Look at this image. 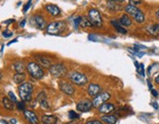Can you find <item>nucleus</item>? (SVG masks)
I'll list each match as a JSON object with an SVG mask.
<instances>
[{
	"mask_svg": "<svg viewBox=\"0 0 159 124\" xmlns=\"http://www.w3.org/2000/svg\"><path fill=\"white\" fill-rule=\"evenodd\" d=\"M3 36L6 37V38H8V37H11L13 35V32L9 31V30H6V31H3Z\"/></svg>",
	"mask_w": 159,
	"mask_h": 124,
	"instance_id": "473e14b6",
	"label": "nucleus"
},
{
	"mask_svg": "<svg viewBox=\"0 0 159 124\" xmlns=\"http://www.w3.org/2000/svg\"><path fill=\"white\" fill-rule=\"evenodd\" d=\"M140 71H139V72L142 74V76H144V67H143V64L140 65Z\"/></svg>",
	"mask_w": 159,
	"mask_h": 124,
	"instance_id": "c9c22d12",
	"label": "nucleus"
},
{
	"mask_svg": "<svg viewBox=\"0 0 159 124\" xmlns=\"http://www.w3.org/2000/svg\"><path fill=\"white\" fill-rule=\"evenodd\" d=\"M80 20H81V17H77L76 19H75V21H74V25H75V27H78V25H80Z\"/></svg>",
	"mask_w": 159,
	"mask_h": 124,
	"instance_id": "f704fd0d",
	"label": "nucleus"
},
{
	"mask_svg": "<svg viewBox=\"0 0 159 124\" xmlns=\"http://www.w3.org/2000/svg\"><path fill=\"white\" fill-rule=\"evenodd\" d=\"M14 42H17V39H14L13 41H11V42H9V43H8V45H11V44H12V43H14Z\"/></svg>",
	"mask_w": 159,
	"mask_h": 124,
	"instance_id": "49530a36",
	"label": "nucleus"
},
{
	"mask_svg": "<svg viewBox=\"0 0 159 124\" xmlns=\"http://www.w3.org/2000/svg\"><path fill=\"white\" fill-rule=\"evenodd\" d=\"M18 91L20 98L24 102H30L32 99V92H33V85L30 82H24L20 84L18 87Z\"/></svg>",
	"mask_w": 159,
	"mask_h": 124,
	"instance_id": "f03ea898",
	"label": "nucleus"
},
{
	"mask_svg": "<svg viewBox=\"0 0 159 124\" xmlns=\"http://www.w3.org/2000/svg\"><path fill=\"white\" fill-rule=\"evenodd\" d=\"M87 93L90 97H96V96H98L100 93H102V87L99 84L91 83L87 88Z\"/></svg>",
	"mask_w": 159,
	"mask_h": 124,
	"instance_id": "f8f14e48",
	"label": "nucleus"
},
{
	"mask_svg": "<svg viewBox=\"0 0 159 124\" xmlns=\"http://www.w3.org/2000/svg\"><path fill=\"white\" fill-rule=\"evenodd\" d=\"M17 107H18L19 111H25V105L24 101L23 102H18L17 103Z\"/></svg>",
	"mask_w": 159,
	"mask_h": 124,
	"instance_id": "c85d7f7f",
	"label": "nucleus"
},
{
	"mask_svg": "<svg viewBox=\"0 0 159 124\" xmlns=\"http://www.w3.org/2000/svg\"><path fill=\"white\" fill-rule=\"evenodd\" d=\"M10 122H11L12 124H16V123H17V120H16V119H11Z\"/></svg>",
	"mask_w": 159,
	"mask_h": 124,
	"instance_id": "c03bdc74",
	"label": "nucleus"
},
{
	"mask_svg": "<svg viewBox=\"0 0 159 124\" xmlns=\"http://www.w3.org/2000/svg\"><path fill=\"white\" fill-rule=\"evenodd\" d=\"M68 118H70V120H76L79 118V115L74 111H70V113H68Z\"/></svg>",
	"mask_w": 159,
	"mask_h": 124,
	"instance_id": "cd10ccee",
	"label": "nucleus"
},
{
	"mask_svg": "<svg viewBox=\"0 0 159 124\" xmlns=\"http://www.w3.org/2000/svg\"><path fill=\"white\" fill-rule=\"evenodd\" d=\"M49 71L54 77L61 78L67 73V68L64 64H55L49 67Z\"/></svg>",
	"mask_w": 159,
	"mask_h": 124,
	"instance_id": "0eeeda50",
	"label": "nucleus"
},
{
	"mask_svg": "<svg viewBox=\"0 0 159 124\" xmlns=\"http://www.w3.org/2000/svg\"><path fill=\"white\" fill-rule=\"evenodd\" d=\"M37 102L39 103V105L41 106V108H50V104L47 100V96L44 92H40L37 96Z\"/></svg>",
	"mask_w": 159,
	"mask_h": 124,
	"instance_id": "4468645a",
	"label": "nucleus"
},
{
	"mask_svg": "<svg viewBox=\"0 0 159 124\" xmlns=\"http://www.w3.org/2000/svg\"><path fill=\"white\" fill-rule=\"evenodd\" d=\"M8 95H9V98L14 102V103H15V104H17V103H18V100H17V98H16V96H15V94H14L13 92H9L8 93Z\"/></svg>",
	"mask_w": 159,
	"mask_h": 124,
	"instance_id": "c756f323",
	"label": "nucleus"
},
{
	"mask_svg": "<svg viewBox=\"0 0 159 124\" xmlns=\"http://www.w3.org/2000/svg\"><path fill=\"white\" fill-rule=\"evenodd\" d=\"M89 21L91 22L93 26L96 27H102V19L101 13L97 9H90L88 11V17Z\"/></svg>",
	"mask_w": 159,
	"mask_h": 124,
	"instance_id": "423d86ee",
	"label": "nucleus"
},
{
	"mask_svg": "<svg viewBox=\"0 0 159 124\" xmlns=\"http://www.w3.org/2000/svg\"><path fill=\"white\" fill-rule=\"evenodd\" d=\"M41 121H42L43 124H56L58 122V117L55 115L45 114L41 117Z\"/></svg>",
	"mask_w": 159,
	"mask_h": 124,
	"instance_id": "aec40b11",
	"label": "nucleus"
},
{
	"mask_svg": "<svg viewBox=\"0 0 159 124\" xmlns=\"http://www.w3.org/2000/svg\"><path fill=\"white\" fill-rule=\"evenodd\" d=\"M0 79H1V75H0Z\"/></svg>",
	"mask_w": 159,
	"mask_h": 124,
	"instance_id": "09e8293b",
	"label": "nucleus"
},
{
	"mask_svg": "<svg viewBox=\"0 0 159 124\" xmlns=\"http://www.w3.org/2000/svg\"><path fill=\"white\" fill-rule=\"evenodd\" d=\"M15 103H14L10 98H8V97H4L3 99H2V105H3V107L7 109V111H13L14 108H15Z\"/></svg>",
	"mask_w": 159,
	"mask_h": 124,
	"instance_id": "412c9836",
	"label": "nucleus"
},
{
	"mask_svg": "<svg viewBox=\"0 0 159 124\" xmlns=\"http://www.w3.org/2000/svg\"><path fill=\"white\" fill-rule=\"evenodd\" d=\"M148 30L151 34H157V33H159V24L150 25L149 26H148Z\"/></svg>",
	"mask_w": 159,
	"mask_h": 124,
	"instance_id": "bb28decb",
	"label": "nucleus"
},
{
	"mask_svg": "<svg viewBox=\"0 0 159 124\" xmlns=\"http://www.w3.org/2000/svg\"><path fill=\"white\" fill-rule=\"evenodd\" d=\"M24 114L25 116V118L29 120V122L30 124H38V118H37V115L32 113L31 111H24Z\"/></svg>",
	"mask_w": 159,
	"mask_h": 124,
	"instance_id": "f3484780",
	"label": "nucleus"
},
{
	"mask_svg": "<svg viewBox=\"0 0 159 124\" xmlns=\"http://www.w3.org/2000/svg\"><path fill=\"white\" fill-rule=\"evenodd\" d=\"M115 109V106L111 103H103V104L98 108V111L100 113H102V114H109L111 113L112 112H114Z\"/></svg>",
	"mask_w": 159,
	"mask_h": 124,
	"instance_id": "9b49d317",
	"label": "nucleus"
},
{
	"mask_svg": "<svg viewBox=\"0 0 159 124\" xmlns=\"http://www.w3.org/2000/svg\"><path fill=\"white\" fill-rule=\"evenodd\" d=\"M110 97H111V95H110L109 93H107V92H102V93H100L98 96L94 97V100L92 101L93 107L98 108L99 107H101L103 104V103L107 102L110 99Z\"/></svg>",
	"mask_w": 159,
	"mask_h": 124,
	"instance_id": "6e6552de",
	"label": "nucleus"
},
{
	"mask_svg": "<svg viewBox=\"0 0 159 124\" xmlns=\"http://www.w3.org/2000/svg\"><path fill=\"white\" fill-rule=\"evenodd\" d=\"M45 9L53 17L59 16L60 13H61V10H60L59 7L57 5H54V4H48V5H46L45 6Z\"/></svg>",
	"mask_w": 159,
	"mask_h": 124,
	"instance_id": "dca6fc26",
	"label": "nucleus"
},
{
	"mask_svg": "<svg viewBox=\"0 0 159 124\" xmlns=\"http://www.w3.org/2000/svg\"><path fill=\"white\" fill-rule=\"evenodd\" d=\"M108 2H113V3H123L124 0H108Z\"/></svg>",
	"mask_w": 159,
	"mask_h": 124,
	"instance_id": "e433bc0d",
	"label": "nucleus"
},
{
	"mask_svg": "<svg viewBox=\"0 0 159 124\" xmlns=\"http://www.w3.org/2000/svg\"><path fill=\"white\" fill-rule=\"evenodd\" d=\"M86 124H103L102 120H90Z\"/></svg>",
	"mask_w": 159,
	"mask_h": 124,
	"instance_id": "72a5a7b5",
	"label": "nucleus"
},
{
	"mask_svg": "<svg viewBox=\"0 0 159 124\" xmlns=\"http://www.w3.org/2000/svg\"><path fill=\"white\" fill-rule=\"evenodd\" d=\"M11 23H14V20H8V21H5L3 23L4 25H7V24H11Z\"/></svg>",
	"mask_w": 159,
	"mask_h": 124,
	"instance_id": "58836bf2",
	"label": "nucleus"
},
{
	"mask_svg": "<svg viewBox=\"0 0 159 124\" xmlns=\"http://www.w3.org/2000/svg\"><path fill=\"white\" fill-rule=\"evenodd\" d=\"M80 25L83 27V29H87V27L93 26V25L91 24V22H90L88 18H81V20H80Z\"/></svg>",
	"mask_w": 159,
	"mask_h": 124,
	"instance_id": "a878e982",
	"label": "nucleus"
},
{
	"mask_svg": "<svg viewBox=\"0 0 159 124\" xmlns=\"http://www.w3.org/2000/svg\"><path fill=\"white\" fill-rule=\"evenodd\" d=\"M129 2H130V4H132V5H134V6H137V5H140V4H142V0H129Z\"/></svg>",
	"mask_w": 159,
	"mask_h": 124,
	"instance_id": "2f4dec72",
	"label": "nucleus"
},
{
	"mask_svg": "<svg viewBox=\"0 0 159 124\" xmlns=\"http://www.w3.org/2000/svg\"><path fill=\"white\" fill-rule=\"evenodd\" d=\"M1 122H2V123H4V124H8V123H7L5 120H1Z\"/></svg>",
	"mask_w": 159,
	"mask_h": 124,
	"instance_id": "de8ad7c7",
	"label": "nucleus"
},
{
	"mask_svg": "<svg viewBox=\"0 0 159 124\" xmlns=\"http://www.w3.org/2000/svg\"><path fill=\"white\" fill-rule=\"evenodd\" d=\"M154 81H155V83H156V84H158V85H159V74H158L157 76L155 77Z\"/></svg>",
	"mask_w": 159,
	"mask_h": 124,
	"instance_id": "a19ab883",
	"label": "nucleus"
},
{
	"mask_svg": "<svg viewBox=\"0 0 159 124\" xmlns=\"http://www.w3.org/2000/svg\"><path fill=\"white\" fill-rule=\"evenodd\" d=\"M101 120L103 123L107 124H116L117 120H118V115L117 114H105L101 117Z\"/></svg>",
	"mask_w": 159,
	"mask_h": 124,
	"instance_id": "2eb2a0df",
	"label": "nucleus"
},
{
	"mask_svg": "<svg viewBox=\"0 0 159 124\" xmlns=\"http://www.w3.org/2000/svg\"><path fill=\"white\" fill-rule=\"evenodd\" d=\"M124 10H125L126 14H128L130 17H132L138 24H143L146 21V16H144L143 12L138 8L137 6L128 4L127 6H125Z\"/></svg>",
	"mask_w": 159,
	"mask_h": 124,
	"instance_id": "f257e3e1",
	"label": "nucleus"
},
{
	"mask_svg": "<svg viewBox=\"0 0 159 124\" xmlns=\"http://www.w3.org/2000/svg\"><path fill=\"white\" fill-rule=\"evenodd\" d=\"M26 67L25 66V64L23 62H16L14 64V70L17 71V73H25Z\"/></svg>",
	"mask_w": 159,
	"mask_h": 124,
	"instance_id": "5701e85b",
	"label": "nucleus"
},
{
	"mask_svg": "<svg viewBox=\"0 0 159 124\" xmlns=\"http://www.w3.org/2000/svg\"><path fill=\"white\" fill-rule=\"evenodd\" d=\"M152 106H153V108H154L155 109H157V108H158V106H157V104H156V103H155V102H153V104H152Z\"/></svg>",
	"mask_w": 159,
	"mask_h": 124,
	"instance_id": "79ce46f5",
	"label": "nucleus"
},
{
	"mask_svg": "<svg viewBox=\"0 0 159 124\" xmlns=\"http://www.w3.org/2000/svg\"><path fill=\"white\" fill-rule=\"evenodd\" d=\"M59 87H60V90L65 93L67 96H72L75 92V89L73 87V85L71 83L65 80H61L59 82Z\"/></svg>",
	"mask_w": 159,
	"mask_h": 124,
	"instance_id": "1a4fd4ad",
	"label": "nucleus"
},
{
	"mask_svg": "<svg viewBox=\"0 0 159 124\" xmlns=\"http://www.w3.org/2000/svg\"><path fill=\"white\" fill-rule=\"evenodd\" d=\"M66 30V24L64 21H57V22L50 23L47 25V32L51 35H59Z\"/></svg>",
	"mask_w": 159,
	"mask_h": 124,
	"instance_id": "7ed1b4c3",
	"label": "nucleus"
},
{
	"mask_svg": "<svg viewBox=\"0 0 159 124\" xmlns=\"http://www.w3.org/2000/svg\"><path fill=\"white\" fill-rule=\"evenodd\" d=\"M32 22L34 24V25H35L37 29L39 30H44V29H47V23H46V21L43 19L42 16H40V15H36V16H34L32 18Z\"/></svg>",
	"mask_w": 159,
	"mask_h": 124,
	"instance_id": "ddd939ff",
	"label": "nucleus"
},
{
	"mask_svg": "<svg viewBox=\"0 0 159 124\" xmlns=\"http://www.w3.org/2000/svg\"><path fill=\"white\" fill-rule=\"evenodd\" d=\"M30 6H31V0H29V1H27V3L24 6V10H23L24 13H26L27 10L30 8Z\"/></svg>",
	"mask_w": 159,
	"mask_h": 124,
	"instance_id": "7c9ffc66",
	"label": "nucleus"
},
{
	"mask_svg": "<svg viewBox=\"0 0 159 124\" xmlns=\"http://www.w3.org/2000/svg\"><path fill=\"white\" fill-rule=\"evenodd\" d=\"M26 71L29 72V74L34 79H41L44 76V71L42 70L40 65H38L35 62H30L29 65L26 66Z\"/></svg>",
	"mask_w": 159,
	"mask_h": 124,
	"instance_id": "20e7f679",
	"label": "nucleus"
},
{
	"mask_svg": "<svg viewBox=\"0 0 159 124\" xmlns=\"http://www.w3.org/2000/svg\"><path fill=\"white\" fill-rule=\"evenodd\" d=\"M25 23H26V20H23V21H22V23L20 24V26L24 27V26H25Z\"/></svg>",
	"mask_w": 159,
	"mask_h": 124,
	"instance_id": "ea45409f",
	"label": "nucleus"
},
{
	"mask_svg": "<svg viewBox=\"0 0 159 124\" xmlns=\"http://www.w3.org/2000/svg\"><path fill=\"white\" fill-rule=\"evenodd\" d=\"M119 23L124 26V27H128L132 25V19L130 18V16L128 14H124V15L121 16V18L119 19Z\"/></svg>",
	"mask_w": 159,
	"mask_h": 124,
	"instance_id": "4be33fe9",
	"label": "nucleus"
},
{
	"mask_svg": "<svg viewBox=\"0 0 159 124\" xmlns=\"http://www.w3.org/2000/svg\"><path fill=\"white\" fill-rule=\"evenodd\" d=\"M110 24H111V25L114 26V29L117 30V32L122 33V34H126V33L128 32L125 27H124V26L119 23V21H117V20H111V21H110Z\"/></svg>",
	"mask_w": 159,
	"mask_h": 124,
	"instance_id": "6ab92c4d",
	"label": "nucleus"
},
{
	"mask_svg": "<svg viewBox=\"0 0 159 124\" xmlns=\"http://www.w3.org/2000/svg\"><path fill=\"white\" fill-rule=\"evenodd\" d=\"M13 79H14V82L17 84H22L25 82V73H16L15 75L13 76Z\"/></svg>",
	"mask_w": 159,
	"mask_h": 124,
	"instance_id": "393cba45",
	"label": "nucleus"
},
{
	"mask_svg": "<svg viewBox=\"0 0 159 124\" xmlns=\"http://www.w3.org/2000/svg\"><path fill=\"white\" fill-rule=\"evenodd\" d=\"M155 16H156V18H157V19L159 20V9H158L157 11H156V13H155Z\"/></svg>",
	"mask_w": 159,
	"mask_h": 124,
	"instance_id": "37998d69",
	"label": "nucleus"
},
{
	"mask_svg": "<svg viewBox=\"0 0 159 124\" xmlns=\"http://www.w3.org/2000/svg\"><path fill=\"white\" fill-rule=\"evenodd\" d=\"M148 86H149V89H152V85H151V83H150V81H149V80H148Z\"/></svg>",
	"mask_w": 159,
	"mask_h": 124,
	"instance_id": "a18cd8bd",
	"label": "nucleus"
},
{
	"mask_svg": "<svg viewBox=\"0 0 159 124\" xmlns=\"http://www.w3.org/2000/svg\"><path fill=\"white\" fill-rule=\"evenodd\" d=\"M151 94H152L155 98H157V97H158V92H157L156 90H154V89H151Z\"/></svg>",
	"mask_w": 159,
	"mask_h": 124,
	"instance_id": "4c0bfd02",
	"label": "nucleus"
},
{
	"mask_svg": "<svg viewBox=\"0 0 159 124\" xmlns=\"http://www.w3.org/2000/svg\"><path fill=\"white\" fill-rule=\"evenodd\" d=\"M107 7H108V10L109 11H112V12H119L122 9V6L120 3H113V2H108L107 4Z\"/></svg>",
	"mask_w": 159,
	"mask_h": 124,
	"instance_id": "b1692460",
	"label": "nucleus"
},
{
	"mask_svg": "<svg viewBox=\"0 0 159 124\" xmlns=\"http://www.w3.org/2000/svg\"><path fill=\"white\" fill-rule=\"evenodd\" d=\"M93 103L90 100H81L78 102L76 106V109L80 113H88L93 108Z\"/></svg>",
	"mask_w": 159,
	"mask_h": 124,
	"instance_id": "9d476101",
	"label": "nucleus"
},
{
	"mask_svg": "<svg viewBox=\"0 0 159 124\" xmlns=\"http://www.w3.org/2000/svg\"><path fill=\"white\" fill-rule=\"evenodd\" d=\"M35 59L37 61V64L40 65V66H42L45 68H49L52 66L51 61L49 59H47L46 57H44V56H39V55H37V56H35Z\"/></svg>",
	"mask_w": 159,
	"mask_h": 124,
	"instance_id": "a211bd4d",
	"label": "nucleus"
},
{
	"mask_svg": "<svg viewBox=\"0 0 159 124\" xmlns=\"http://www.w3.org/2000/svg\"><path fill=\"white\" fill-rule=\"evenodd\" d=\"M68 78H70V82H72L73 84L78 85V86H83L87 84V82H88V78L86 75L78 71H71L68 74Z\"/></svg>",
	"mask_w": 159,
	"mask_h": 124,
	"instance_id": "39448f33",
	"label": "nucleus"
}]
</instances>
